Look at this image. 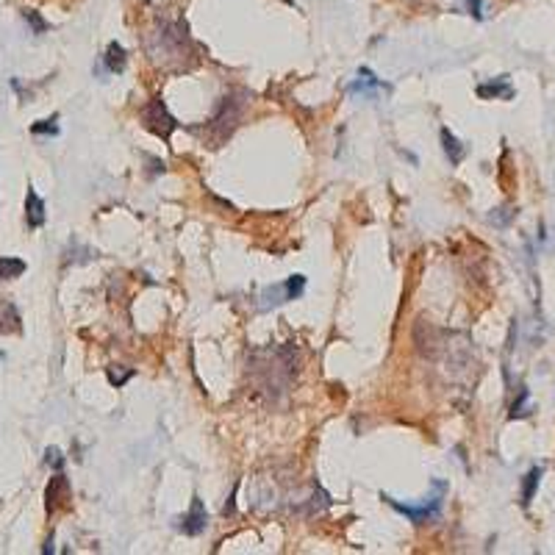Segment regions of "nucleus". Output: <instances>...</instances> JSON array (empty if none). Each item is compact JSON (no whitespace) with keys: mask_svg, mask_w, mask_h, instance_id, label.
Segmentation results:
<instances>
[{"mask_svg":"<svg viewBox=\"0 0 555 555\" xmlns=\"http://www.w3.org/2000/svg\"><path fill=\"white\" fill-rule=\"evenodd\" d=\"M147 53L161 67H173V64L184 67L186 58H192V39H189L186 23H181V20L158 23L147 34Z\"/></svg>","mask_w":555,"mask_h":555,"instance_id":"obj_1","label":"nucleus"},{"mask_svg":"<svg viewBox=\"0 0 555 555\" xmlns=\"http://www.w3.org/2000/svg\"><path fill=\"white\" fill-rule=\"evenodd\" d=\"M244 100H247V92H242V89L223 97L220 108L214 111V117H211L208 125H206V137H208V142H211L214 147H220V144L236 131V125H239V120H242Z\"/></svg>","mask_w":555,"mask_h":555,"instance_id":"obj_2","label":"nucleus"},{"mask_svg":"<svg viewBox=\"0 0 555 555\" xmlns=\"http://www.w3.org/2000/svg\"><path fill=\"white\" fill-rule=\"evenodd\" d=\"M444 494H447V483H444V480H433V492H430L419 506L400 503V500H394V497H389V494H383V500H386L394 511H400L403 516H409L414 525H425V522L439 519V513H442V503H444Z\"/></svg>","mask_w":555,"mask_h":555,"instance_id":"obj_3","label":"nucleus"},{"mask_svg":"<svg viewBox=\"0 0 555 555\" xmlns=\"http://www.w3.org/2000/svg\"><path fill=\"white\" fill-rule=\"evenodd\" d=\"M139 117H142V125H144L150 134H156V137L164 139V142H170V137L181 128V123L170 114V108H167V103H164L161 94H156V97L139 111Z\"/></svg>","mask_w":555,"mask_h":555,"instance_id":"obj_4","label":"nucleus"},{"mask_svg":"<svg viewBox=\"0 0 555 555\" xmlns=\"http://www.w3.org/2000/svg\"><path fill=\"white\" fill-rule=\"evenodd\" d=\"M303 289H306V275H292V278H286L283 283H273V286H267V289L261 292L258 308H261V311H270V308L283 306V303H289V300H297V297L303 294Z\"/></svg>","mask_w":555,"mask_h":555,"instance_id":"obj_5","label":"nucleus"},{"mask_svg":"<svg viewBox=\"0 0 555 555\" xmlns=\"http://www.w3.org/2000/svg\"><path fill=\"white\" fill-rule=\"evenodd\" d=\"M70 500V483H67V478L61 475V469L50 478V483H47L45 489V509L47 513H53V511L58 509V506H64Z\"/></svg>","mask_w":555,"mask_h":555,"instance_id":"obj_6","label":"nucleus"},{"mask_svg":"<svg viewBox=\"0 0 555 555\" xmlns=\"http://www.w3.org/2000/svg\"><path fill=\"white\" fill-rule=\"evenodd\" d=\"M206 522H208V513H206V506H203V500L200 497H194L192 500V509L186 513L184 519H181V530H184L186 536H200L203 530H206Z\"/></svg>","mask_w":555,"mask_h":555,"instance_id":"obj_7","label":"nucleus"},{"mask_svg":"<svg viewBox=\"0 0 555 555\" xmlns=\"http://www.w3.org/2000/svg\"><path fill=\"white\" fill-rule=\"evenodd\" d=\"M47 220V208H45V200L34 192V186H28V194H25V223H28V228H42Z\"/></svg>","mask_w":555,"mask_h":555,"instance_id":"obj_8","label":"nucleus"},{"mask_svg":"<svg viewBox=\"0 0 555 555\" xmlns=\"http://www.w3.org/2000/svg\"><path fill=\"white\" fill-rule=\"evenodd\" d=\"M383 89V81L372 73L370 67H361L358 70V78L347 87V92L350 94H361V97H375V94Z\"/></svg>","mask_w":555,"mask_h":555,"instance_id":"obj_9","label":"nucleus"},{"mask_svg":"<svg viewBox=\"0 0 555 555\" xmlns=\"http://www.w3.org/2000/svg\"><path fill=\"white\" fill-rule=\"evenodd\" d=\"M478 97L480 100H494V97H503V100H511L513 97V87H511L509 75H500L489 84H478Z\"/></svg>","mask_w":555,"mask_h":555,"instance_id":"obj_10","label":"nucleus"},{"mask_svg":"<svg viewBox=\"0 0 555 555\" xmlns=\"http://www.w3.org/2000/svg\"><path fill=\"white\" fill-rule=\"evenodd\" d=\"M442 150H444V156L450 158L453 167H459L463 161V156H466V147L459 142V137L450 128H442Z\"/></svg>","mask_w":555,"mask_h":555,"instance_id":"obj_11","label":"nucleus"},{"mask_svg":"<svg viewBox=\"0 0 555 555\" xmlns=\"http://www.w3.org/2000/svg\"><path fill=\"white\" fill-rule=\"evenodd\" d=\"M20 330H23L20 311L14 308V303L0 300V333H20Z\"/></svg>","mask_w":555,"mask_h":555,"instance_id":"obj_12","label":"nucleus"},{"mask_svg":"<svg viewBox=\"0 0 555 555\" xmlns=\"http://www.w3.org/2000/svg\"><path fill=\"white\" fill-rule=\"evenodd\" d=\"M542 475H544V469H542V466H533V469L525 475V480H522V500H519L525 509L533 503L536 489H539V483H542Z\"/></svg>","mask_w":555,"mask_h":555,"instance_id":"obj_13","label":"nucleus"},{"mask_svg":"<svg viewBox=\"0 0 555 555\" xmlns=\"http://www.w3.org/2000/svg\"><path fill=\"white\" fill-rule=\"evenodd\" d=\"M103 61H106V70H108V73H123V70H125V64H128L125 47L120 45V42H111V45L106 47Z\"/></svg>","mask_w":555,"mask_h":555,"instance_id":"obj_14","label":"nucleus"},{"mask_svg":"<svg viewBox=\"0 0 555 555\" xmlns=\"http://www.w3.org/2000/svg\"><path fill=\"white\" fill-rule=\"evenodd\" d=\"M28 270V264L17 256H0V280H14Z\"/></svg>","mask_w":555,"mask_h":555,"instance_id":"obj_15","label":"nucleus"},{"mask_svg":"<svg viewBox=\"0 0 555 555\" xmlns=\"http://www.w3.org/2000/svg\"><path fill=\"white\" fill-rule=\"evenodd\" d=\"M511 419H525V416H530V392H528V386H519V392H516V400L511 403Z\"/></svg>","mask_w":555,"mask_h":555,"instance_id":"obj_16","label":"nucleus"},{"mask_svg":"<svg viewBox=\"0 0 555 555\" xmlns=\"http://www.w3.org/2000/svg\"><path fill=\"white\" fill-rule=\"evenodd\" d=\"M31 134H34V137H42V134L56 137V134H58V114H53V117H47V120L34 123V125H31Z\"/></svg>","mask_w":555,"mask_h":555,"instance_id":"obj_17","label":"nucleus"},{"mask_svg":"<svg viewBox=\"0 0 555 555\" xmlns=\"http://www.w3.org/2000/svg\"><path fill=\"white\" fill-rule=\"evenodd\" d=\"M23 17H25V20L31 23V28H34V34H45L47 28H50V25H47L45 20H42V17H39V14L34 11V8H23Z\"/></svg>","mask_w":555,"mask_h":555,"instance_id":"obj_18","label":"nucleus"},{"mask_svg":"<svg viewBox=\"0 0 555 555\" xmlns=\"http://www.w3.org/2000/svg\"><path fill=\"white\" fill-rule=\"evenodd\" d=\"M106 375H108L111 386H117V389H120L125 380H131V378H134V370H117V367H108V372H106Z\"/></svg>","mask_w":555,"mask_h":555,"instance_id":"obj_19","label":"nucleus"},{"mask_svg":"<svg viewBox=\"0 0 555 555\" xmlns=\"http://www.w3.org/2000/svg\"><path fill=\"white\" fill-rule=\"evenodd\" d=\"M45 463L47 466H53V469H61V466H64V456H61V450H58V447H47Z\"/></svg>","mask_w":555,"mask_h":555,"instance_id":"obj_20","label":"nucleus"},{"mask_svg":"<svg viewBox=\"0 0 555 555\" xmlns=\"http://www.w3.org/2000/svg\"><path fill=\"white\" fill-rule=\"evenodd\" d=\"M463 6L475 20H483V0H463Z\"/></svg>","mask_w":555,"mask_h":555,"instance_id":"obj_21","label":"nucleus"},{"mask_svg":"<svg viewBox=\"0 0 555 555\" xmlns=\"http://www.w3.org/2000/svg\"><path fill=\"white\" fill-rule=\"evenodd\" d=\"M511 220H513V211H511V208H506V214H500V208L492 214V223H494V225H509Z\"/></svg>","mask_w":555,"mask_h":555,"instance_id":"obj_22","label":"nucleus"}]
</instances>
